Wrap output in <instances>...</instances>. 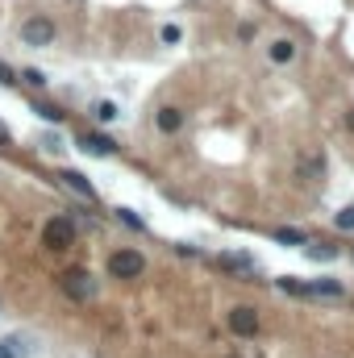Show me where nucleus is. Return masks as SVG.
<instances>
[{
    "mask_svg": "<svg viewBox=\"0 0 354 358\" xmlns=\"http://www.w3.org/2000/svg\"><path fill=\"white\" fill-rule=\"evenodd\" d=\"M71 242H75L71 217H50V221L42 225V246H46V250H67Z\"/></svg>",
    "mask_w": 354,
    "mask_h": 358,
    "instance_id": "nucleus-1",
    "label": "nucleus"
},
{
    "mask_svg": "<svg viewBox=\"0 0 354 358\" xmlns=\"http://www.w3.org/2000/svg\"><path fill=\"white\" fill-rule=\"evenodd\" d=\"M146 271V259L138 250H113L108 254V275L113 279H138Z\"/></svg>",
    "mask_w": 354,
    "mask_h": 358,
    "instance_id": "nucleus-2",
    "label": "nucleus"
},
{
    "mask_svg": "<svg viewBox=\"0 0 354 358\" xmlns=\"http://www.w3.org/2000/svg\"><path fill=\"white\" fill-rule=\"evenodd\" d=\"M21 42L25 46H50L54 42V21L50 17H29L21 25Z\"/></svg>",
    "mask_w": 354,
    "mask_h": 358,
    "instance_id": "nucleus-3",
    "label": "nucleus"
},
{
    "mask_svg": "<svg viewBox=\"0 0 354 358\" xmlns=\"http://www.w3.org/2000/svg\"><path fill=\"white\" fill-rule=\"evenodd\" d=\"M230 329H234L238 338H255V334H259V313H255L250 304H238V309L230 313Z\"/></svg>",
    "mask_w": 354,
    "mask_h": 358,
    "instance_id": "nucleus-4",
    "label": "nucleus"
},
{
    "mask_svg": "<svg viewBox=\"0 0 354 358\" xmlns=\"http://www.w3.org/2000/svg\"><path fill=\"white\" fill-rule=\"evenodd\" d=\"M63 292L75 296V300H92V296H96V284H92L83 271H67V275H63Z\"/></svg>",
    "mask_w": 354,
    "mask_h": 358,
    "instance_id": "nucleus-5",
    "label": "nucleus"
},
{
    "mask_svg": "<svg viewBox=\"0 0 354 358\" xmlns=\"http://www.w3.org/2000/svg\"><path fill=\"white\" fill-rule=\"evenodd\" d=\"M79 146L88 150V154H117V142L108 138V133H79Z\"/></svg>",
    "mask_w": 354,
    "mask_h": 358,
    "instance_id": "nucleus-6",
    "label": "nucleus"
},
{
    "mask_svg": "<svg viewBox=\"0 0 354 358\" xmlns=\"http://www.w3.org/2000/svg\"><path fill=\"white\" fill-rule=\"evenodd\" d=\"M309 296H330V300H342V296H346V288H342L338 279L321 275V279H313V284H309Z\"/></svg>",
    "mask_w": 354,
    "mask_h": 358,
    "instance_id": "nucleus-7",
    "label": "nucleus"
},
{
    "mask_svg": "<svg viewBox=\"0 0 354 358\" xmlns=\"http://www.w3.org/2000/svg\"><path fill=\"white\" fill-rule=\"evenodd\" d=\"M58 179H63L67 188H75V192H79L83 200H96V188H92V184H88V179H83L79 171H71V167H67V171H58Z\"/></svg>",
    "mask_w": 354,
    "mask_h": 358,
    "instance_id": "nucleus-8",
    "label": "nucleus"
},
{
    "mask_svg": "<svg viewBox=\"0 0 354 358\" xmlns=\"http://www.w3.org/2000/svg\"><path fill=\"white\" fill-rule=\"evenodd\" d=\"M154 121H159V129H163V133H175V129L184 125V113L167 104V108H159V117H154Z\"/></svg>",
    "mask_w": 354,
    "mask_h": 358,
    "instance_id": "nucleus-9",
    "label": "nucleus"
},
{
    "mask_svg": "<svg viewBox=\"0 0 354 358\" xmlns=\"http://www.w3.org/2000/svg\"><path fill=\"white\" fill-rule=\"evenodd\" d=\"M271 58H275V63H292V58H296V42H288V38L271 42Z\"/></svg>",
    "mask_w": 354,
    "mask_h": 358,
    "instance_id": "nucleus-10",
    "label": "nucleus"
},
{
    "mask_svg": "<svg viewBox=\"0 0 354 358\" xmlns=\"http://www.w3.org/2000/svg\"><path fill=\"white\" fill-rule=\"evenodd\" d=\"M33 113H38L42 121H50V125H58V121H63V113H58L54 104H46V100H33Z\"/></svg>",
    "mask_w": 354,
    "mask_h": 358,
    "instance_id": "nucleus-11",
    "label": "nucleus"
},
{
    "mask_svg": "<svg viewBox=\"0 0 354 358\" xmlns=\"http://www.w3.org/2000/svg\"><path fill=\"white\" fill-rule=\"evenodd\" d=\"M271 238L284 242V246H305V234L300 229H271Z\"/></svg>",
    "mask_w": 354,
    "mask_h": 358,
    "instance_id": "nucleus-12",
    "label": "nucleus"
},
{
    "mask_svg": "<svg viewBox=\"0 0 354 358\" xmlns=\"http://www.w3.org/2000/svg\"><path fill=\"white\" fill-rule=\"evenodd\" d=\"M92 113H96V117H100V121H117V117H121V113H117V104H113V100H100V104H96V108H92Z\"/></svg>",
    "mask_w": 354,
    "mask_h": 358,
    "instance_id": "nucleus-13",
    "label": "nucleus"
},
{
    "mask_svg": "<svg viewBox=\"0 0 354 358\" xmlns=\"http://www.w3.org/2000/svg\"><path fill=\"white\" fill-rule=\"evenodd\" d=\"M117 217H121V225H129V229H146V221H142L134 209H117Z\"/></svg>",
    "mask_w": 354,
    "mask_h": 358,
    "instance_id": "nucleus-14",
    "label": "nucleus"
},
{
    "mask_svg": "<svg viewBox=\"0 0 354 358\" xmlns=\"http://www.w3.org/2000/svg\"><path fill=\"white\" fill-rule=\"evenodd\" d=\"M0 358H25V346L17 338H8V342H0Z\"/></svg>",
    "mask_w": 354,
    "mask_h": 358,
    "instance_id": "nucleus-15",
    "label": "nucleus"
},
{
    "mask_svg": "<svg viewBox=\"0 0 354 358\" xmlns=\"http://www.w3.org/2000/svg\"><path fill=\"white\" fill-rule=\"evenodd\" d=\"M309 259H338V246H305Z\"/></svg>",
    "mask_w": 354,
    "mask_h": 358,
    "instance_id": "nucleus-16",
    "label": "nucleus"
},
{
    "mask_svg": "<svg viewBox=\"0 0 354 358\" xmlns=\"http://www.w3.org/2000/svg\"><path fill=\"white\" fill-rule=\"evenodd\" d=\"M221 267H234V271H250L255 263H250V259H242V254H225V259H221Z\"/></svg>",
    "mask_w": 354,
    "mask_h": 358,
    "instance_id": "nucleus-17",
    "label": "nucleus"
},
{
    "mask_svg": "<svg viewBox=\"0 0 354 358\" xmlns=\"http://www.w3.org/2000/svg\"><path fill=\"white\" fill-rule=\"evenodd\" d=\"M334 221H338V229H354V209H342Z\"/></svg>",
    "mask_w": 354,
    "mask_h": 358,
    "instance_id": "nucleus-18",
    "label": "nucleus"
},
{
    "mask_svg": "<svg viewBox=\"0 0 354 358\" xmlns=\"http://www.w3.org/2000/svg\"><path fill=\"white\" fill-rule=\"evenodd\" d=\"M179 38H184V33H179V25H163V42H167V46H175Z\"/></svg>",
    "mask_w": 354,
    "mask_h": 358,
    "instance_id": "nucleus-19",
    "label": "nucleus"
},
{
    "mask_svg": "<svg viewBox=\"0 0 354 358\" xmlns=\"http://www.w3.org/2000/svg\"><path fill=\"white\" fill-rule=\"evenodd\" d=\"M21 79H25V83H33V88H42V83H46V75H42V71H38V67H29V71H25V75H21Z\"/></svg>",
    "mask_w": 354,
    "mask_h": 358,
    "instance_id": "nucleus-20",
    "label": "nucleus"
},
{
    "mask_svg": "<svg viewBox=\"0 0 354 358\" xmlns=\"http://www.w3.org/2000/svg\"><path fill=\"white\" fill-rule=\"evenodd\" d=\"M0 83H4V88H8V83H17V79H13V67H8V63H0Z\"/></svg>",
    "mask_w": 354,
    "mask_h": 358,
    "instance_id": "nucleus-21",
    "label": "nucleus"
},
{
    "mask_svg": "<svg viewBox=\"0 0 354 358\" xmlns=\"http://www.w3.org/2000/svg\"><path fill=\"white\" fill-rule=\"evenodd\" d=\"M4 142H8V129H4V125H0V146H4Z\"/></svg>",
    "mask_w": 354,
    "mask_h": 358,
    "instance_id": "nucleus-22",
    "label": "nucleus"
}]
</instances>
